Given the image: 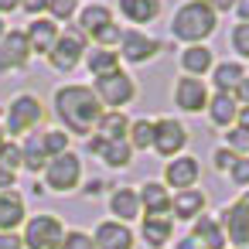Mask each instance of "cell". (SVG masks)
Masks as SVG:
<instances>
[{"label": "cell", "mask_w": 249, "mask_h": 249, "mask_svg": "<svg viewBox=\"0 0 249 249\" xmlns=\"http://www.w3.org/2000/svg\"><path fill=\"white\" fill-rule=\"evenodd\" d=\"M55 109H58L62 123L72 133H79V137L89 133L99 123V116H103V103L86 86H65V89H58L55 92Z\"/></svg>", "instance_id": "6da1fadb"}, {"label": "cell", "mask_w": 249, "mask_h": 249, "mask_svg": "<svg viewBox=\"0 0 249 249\" xmlns=\"http://www.w3.org/2000/svg\"><path fill=\"white\" fill-rule=\"evenodd\" d=\"M215 31V11L205 4V0H191L174 14V35L188 45H198L201 38H208Z\"/></svg>", "instance_id": "7a4b0ae2"}, {"label": "cell", "mask_w": 249, "mask_h": 249, "mask_svg": "<svg viewBox=\"0 0 249 249\" xmlns=\"http://www.w3.org/2000/svg\"><path fill=\"white\" fill-rule=\"evenodd\" d=\"M65 229L55 215H35L24 229V246L28 249H62Z\"/></svg>", "instance_id": "3957f363"}, {"label": "cell", "mask_w": 249, "mask_h": 249, "mask_svg": "<svg viewBox=\"0 0 249 249\" xmlns=\"http://www.w3.org/2000/svg\"><path fill=\"white\" fill-rule=\"evenodd\" d=\"M96 99L103 103V106H123V103H130L133 96H137V86H133V79L126 75V72H109V75H99L96 79Z\"/></svg>", "instance_id": "277c9868"}, {"label": "cell", "mask_w": 249, "mask_h": 249, "mask_svg": "<svg viewBox=\"0 0 249 249\" xmlns=\"http://www.w3.org/2000/svg\"><path fill=\"white\" fill-rule=\"evenodd\" d=\"M41 116H45V106H41L38 96H18L11 103V109H7V130L18 133V137L21 133H35Z\"/></svg>", "instance_id": "5b68a950"}, {"label": "cell", "mask_w": 249, "mask_h": 249, "mask_svg": "<svg viewBox=\"0 0 249 249\" xmlns=\"http://www.w3.org/2000/svg\"><path fill=\"white\" fill-rule=\"evenodd\" d=\"M82 52H86V31L75 24V28H72V35H65V38H58V41H55V48L48 52V65H52V69H58V72H69V69H75V65H79Z\"/></svg>", "instance_id": "8992f818"}, {"label": "cell", "mask_w": 249, "mask_h": 249, "mask_svg": "<svg viewBox=\"0 0 249 249\" xmlns=\"http://www.w3.org/2000/svg\"><path fill=\"white\" fill-rule=\"evenodd\" d=\"M79 174H82V160L75 154H69V150L58 154V157H52L48 167H45V181L55 191H72L79 184Z\"/></svg>", "instance_id": "52a82bcc"}, {"label": "cell", "mask_w": 249, "mask_h": 249, "mask_svg": "<svg viewBox=\"0 0 249 249\" xmlns=\"http://www.w3.org/2000/svg\"><path fill=\"white\" fill-rule=\"evenodd\" d=\"M222 229H225L229 242H235L239 249L249 246V201L246 198H239L235 205H229L222 212Z\"/></svg>", "instance_id": "ba28073f"}, {"label": "cell", "mask_w": 249, "mask_h": 249, "mask_svg": "<svg viewBox=\"0 0 249 249\" xmlns=\"http://www.w3.org/2000/svg\"><path fill=\"white\" fill-rule=\"evenodd\" d=\"M31 58V45H28V35L21 31H11L0 38V72H14V69H24Z\"/></svg>", "instance_id": "9c48e42d"}, {"label": "cell", "mask_w": 249, "mask_h": 249, "mask_svg": "<svg viewBox=\"0 0 249 249\" xmlns=\"http://www.w3.org/2000/svg\"><path fill=\"white\" fill-rule=\"evenodd\" d=\"M184 143H188V133L178 120H157L154 123V150L160 157H174Z\"/></svg>", "instance_id": "30bf717a"}, {"label": "cell", "mask_w": 249, "mask_h": 249, "mask_svg": "<svg viewBox=\"0 0 249 249\" xmlns=\"http://www.w3.org/2000/svg\"><path fill=\"white\" fill-rule=\"evenodd\" d=\"M120 52H123L126 62H150L160 52V41H154V38H147L140 31H126L120 38Z\"/></svg>", "instance_id": "8fae6325"}, {"label": "cell", "mask_w": 249, "mask_h": 249, "mask_svg": "<svg viewBox=\"0 0 249 249\" xmlns=\"http://www.w3.org/2000/svg\"><path fill=\"white\" fill-rule=\"evenodd\" d=\"M174 103H178L184 113H198V109H205V106H208V92H205L201 79H195V75L181 79L178 89H174Z\"/></svg>", "instance_id": "7c38bea8"}, {"label": "cell", "mask_w": 249, "mask_h": 249, "mask_svg": "<svg viewBox=\"0 0 249 249\" xmlns=\"http://www.w3.org/2000/svg\"><path fill=\"white\" fill-rule=\"evenodd\" d=\"M96 249H133V232L123 222H103L96 229Z\"/></svg>", "instance_id": "4fadbf2b"}, {"label": "cell", "mask_w": 249, "mask_h": 249, "mask_svg": "<svg viewBox=\"0 0 249 249\" xmlns=\"http://www.w3.org/2000/svg\"><path fill=\"white\" fill-rule=\"evenodd\" d=\"M191 239L198 242V249H225V229L215 218H208V215H198L195 218Z\"/></svg>", "instance_id": "5bb4252c"}, {"label": "cell", "mask_w": 249, "mask_h": 249, "mask_svg": "<svg viewBox=\"0 0 249 249\" xmlns=\"http://www.w3.org/2000/svg\"><path fill=\"white\" fill-rule=\"evenodd\" d=\"M89 147H92L109 167H126V164H130V154H133L130 140H103V137H96Z\"/></svg>", "instance_id": "9a60e30c"}, {"label": "cell", "mask_w": 249, "mask_h": 249, "mask_svg": "<svg viewBox=\"0 0 249 249\" xmlns=\"http://www.w3.org/2000/svg\"><path fill=\"white\" fill-rule=\"evenodd\" d=\"M164 178H167V184H171V188L188 191V188L198 181V160H195V157H178V160H171V164H167Z\"/></svg>", "instance_id": "2e32d148"}, {"label": "cell", "mask_w": 249, "mask_h": 249, "mask_svg": "<svg viewBox=\"0 0 249 249\" xmlns=\"http://www.w3.org/2000/svg\"><path fill=\"white\" fill-rule=\"evenodd\" d=\"M140 208L147 212V218H167V212H171V198H167L164 184H157V181L143 184V191H140Z\"/></svg>", "instance_id": "e0dca14e"}, {"label": "cell", "mask_w": 249, "mask_h": 249, "mask_svg": "<svg viewBox=\"0 0 249 249\" xmlns=\"http://www.w3.org/2000/svg\"><path fill=\"white\" fill-rule=\"evenodd\" d=\"M24 222V198L18 191H0V232H14Z\"/></svg>", "instance_id": "ac0fdd59"}, {"label": "cell", "mask_w": 249, "mask_h": 249, "mask_svg": "<svg viewBox=\"0 0 249 249\" xmlns=\"http://www.w3.org/2000/svg\"><path fill=\"white\" fill-rule=\"evenodd\" d=\"M55 41H58V24L55 21H35L31 28H28V45H31V52H52L55 48Z\"/></svg>", "instance_id": "d6986e66"}, {"label": "cell", "mask_w": 249, "mask_h": 249, "mask_svg": "<svg viewBox=\"0 0 249 249\" xmlns=\"http://www.w3.org/2000/svg\"><path fill=\"white\" fill-rule=\"evenodd\" d=\"M171 212H174L181 222H191V218H198V215L205 212V195L195 191V188H188V191H181V195L171 201Z\"/></svg>", "instance_id": "ffe728a7"}, {"label": "cell", "mask_w": 249, "mask_h": 249, "mask_svg": "<svg viewBox=\"0 0 249 249\" xmlns=\"http://www.w3.org/2000/svg\"><path fill=\"white\" fill-rule=\"evenodd\" d=\"M208 116H212L215 126H232L235 116H239V103H235V96L218 92V96L212 99V106H208Z\"/></svg>", "instance_id": "44dd1931"}, {"label": "cell", "mask_w": 249, "mask_h": 249, "mask_svg": "<svg viewBox=\"0 0 249 249\" xmlns=\"http://www.w3.org/2000/svg\"><path fill=\"white\" fill-rule=\"evenodd\" d=\"M120 11H123L126 21L147 24V21H154L160 14V4H157V0H120Z\"/></svg>", "instance_id": "7402d4cb"}, {"label": "cell", "mask_w": 249, "mask_h": 249, "mask_svg": "<svg viewBox=\"0 0 249 249\" xmlns=\"http://www.w3.org/2000/svg\"><path fill=\"white\" fill-rule=\"evenodd\" d=\"M109 208H113L116 218L130 222V218H137V212H140V195L130 191V188H116L113 198H109Z\"/></svg>", "instance_id": "603a6c76"}, {"label": "cell", "mask_w": 249, "mask_h": 249, "mask_svg": "<svg viewBox=\"0 0 249 249\" xmlns=\"http://www.w3.org/2000/svg\"><path fill=\"white\" fill-rule=\"evenodd\" d=\"M96 130H99L103 140H126V133H130V120H126L123 113L113 109V113H103V116H99Z\"/></svg>", "instance_id": "cb8c5ba5"}, {"label": "cell", "mask_w": 249, "mask_h": 249, "mask_svg": "<svg viewBox=\"0 0 249 249\" xmlns=\"http://www.w3.org/2000/svg\"><path fill=\"white\" fill-rule=\"evenodd\" d=\"M24 164H28V171H41V167H48V147H45V133H28V143H24Z\"/></svg>", "instance_id": "d4e9b609"}, {"label": "cell", "mask_w": 249, "mask_h": 249, "mask_svg": "<svg viewBox=\"0 0 249 249\" xmlns=\"http://www.w3.org/2000/svg\"><path fill=\"white\" fill-rule=\"evenodd\" d=\"M181 65H184L188 75H205V72L212 69V52H208L205 45H191V48L181 55Z\"/></svg>", "instance_id": "484cf974"}, {"label": "cell", "mask_w": 249, "mask_h": 249, "mask_svg": "<svg viewBox=\"0 0 249 249\" xmlns=\"http://www.w3.org/2000/svg\"><path fill=\"white\" fill-rule=\"evenodd\" d=\"M171 232H174V225H171L167 218H143V229H140L143 242L154 246V249H160V246L171 239Z\"/></svg>", "instance_id": "4316f807"}, {"label": "cell", "mask_w": 249, "mask_h": 249, "mask_svg": "<svg viewBox=\"0 0 249 249\" xmlns=\"http://www.w3.org/2000/svg\"><path fill=\"white\" fill-rule=\"evenodd\" d=\"M242 75H246V72H242V65H235V62H222V65L215 69V89L232 96V92H235V86L242 82Z\"/></svg>", "instance_id": "83f0119b"}, {"label": "cell", "mask_w": 249, "mask_h": 249, "mask_svg": "<svg viewBox=\"0 0 249 249\" xmlns=\"http://www.w3.org/2000/svg\"><path fill=\"white\" fill-rule=\"evenodd\" d=\"M120 69V55L116 52H109V48H96L92 55H89V72L99 79V75H109V72H116Z\"/></svg>", "instance_id": "f1b7e54d"}, {"label": "cell", "mask_w": 249, "mask_h": 249, "mask_svg": "<svg viewBox=\"0 0 249 249\" xmlns=\"http://www.w3.org/2000/svg\"><path fill=\"white\" fill-rule=\"evenodd\" d=\"M109 21H113V14H109L106 7H99V4H96V7H86V11H82L79 28H82V31H99V28H103V24H109Z\"/></svg>", "instance_id": "f546056e"}, {"label": "cell", "mask_w": 249, "mask_h": 249, "mask_svg": "<svg viewBox=\"0 0 249 249\" xmlns=\"http://www.w3.org/2000/svg\"><path fill=\"white\" fill-rule=\"evenodd\" d=\"M130 147H137V150L154 147V123H147V120L130 123Z\"/></svg>", "instance_id": "4dcf8cb0"}, {"label": "cell", "mask_w": 249, "mask_h": 249, "mask_svg": "<svg viewBox=\"0 0 249 249\" xmlns=\"http://www.w3.org/2000/svg\"><path fill=\"white\" fill-rule=\"evenodd\" d=\"M92 38H96V45H99V48H109V52H113V45H120L123 31H120V28L109 21V24H103L99 31H92Z\"/></svg>", "instance_id": "1f68e13d"}, {"label": "cell", "mask_w": 249, "mask_h": 249, "mask_svg": "<svg viewBox=\"0 0 249 249\" xmlns=\"http://www.w3.org/2000/svg\"><path fill=\"white\" fill-rule=\"evenodd\" d=\"M225 140H229V150L239 157V154H249V130L246 126H235V130H229L225 133Z\"/></svg>", "instance_id": "d6a6232c"}, {"label": "cell", "mask_w": 249, "mask_h": 249, "mask_svg": "<svg viewBox=\"0 0 249 249\" xmlns=\"http://www.w3.org/2000/svg\"><path fill=\"white\" fill-rule=\"evenodd\" d=\"M45 147H48V157L65 154V147H69V133H62V130H48V133H45Z\"/></svg>", "instance_id": "836d02e7"}, {"label": "cell", "mask_w": 249, "mask_h": 249, "mask_svg": "<svg viewBox=\"0 0 249 249\" xmlns=\"http://www.w3.org/2000/svg\"><path fill=\"white\" fill-rule=\"evenodd\" d=\"M232 48H235L239 55H246V58H249V21L235 24V31H232Z\"/></svg>", "instance_id": "e575fe53"}, {"label": "cell", "mask_w": 249, "mask_h": 249, "mask_svg": "<svg viewBox=\"0 0 249 249\" xmlns=\"http://www.w3.org/2000/svg\"><path fill=\"white\" fill-rule=\"evenodd\" d=\"M0 164H4V167H21L24 164V154H21V147H14V143H4V147H0Z\"/></svg>", "instance_id": "d590c367"}, {"label": "cell", "mask_w": 249, "mask_h": 249, "mask_svg": "<svg viewBox=\"0 0 249 249\" xmlns=\"http://www.w3.org/2000/svg\"><path fill=\"white\" fill-rule=\"evenodd\" d=\"M62 249H96V242H92L86 232H65Z\"/></svg>", "instance_id": "8d00e7d4"}, {"label": "cell", "mask_w": 249, "mask_h": 249, "mask_svg": "<svg viewBox=\"0 0 249 249\" xmlns=\"http://www.w3.org/2000/svg\"><path fill=\"white\" fill-rule=\"evenodd\" d=\"M48 11L58 18V21H69L75 14V0H48Z\"/></svg>", "instance_id": "74e56055"}, {"label": "cell", "mask_w": 249, "mask_h": 249, "mask_svg": "<svg viewBox=\"0 0 249 249\" xmlns=\"http://www.w3.org/2000/svg\"><path fill=\"white\" fill-rule=\"evenodd\" d=\"M229 174H232V181H235L239 188H246V184H249V157H239Z\"/></svg>", "instance_id": "f35d334b"}, {"label": "cell", "mask_w": 249, "mask_h": 249, "mask_svg": "<svg viewBox=\"0 0 249 249\" xmlns=\"http://www.w3.org/2000/svg\"><path fill=\"white\" fill-rule=\"evenodd\" d=\"M235 160H239V157H235L229 147H225V150H215V167H218V171H232Z\"/></svg>", "instance_id": "ab89813d"}, {"label": "cell", "mask_w": 249, "mask_h": 249, "mask_svg": "<svg viewBox=\"0 0 249 249\" xmlns=\"http://www.w3.org/2000/svg\"><path fill=\"white\" fill-rule=\"evenodd\" d=\"M0 249H24V239L14 232H0Z\"/></svg>", "instance_id": "60d3db41"}, {"label": "cell", "mask_w": 249, "mask_h": 249, "mask_svg": "<svg viewBox=\"0 0 249 249\" xmlns=\"http://www.w3.org/2000/svg\"><path fill=\"white\" fill-rule=\"evenodd\" d=\"M235 103H242V106H249V75H242V82L235 86Z\"/></svg>", "instance_id": "b9f144b4"}, {"label": "cell", "mask_w": 249, "mask_h": 249, "mask_svg": "<svg viewBox=\"0 0 249 249\" xmlns=\"http://www.w3.org/2000/svg\"><path fill=\"white\" fill-rule=\"evenodd\" d=\"M14 188V171L0 164V191H11Z\"/></svg>", "instance_id": "7bdbcfd3"}, {"label": "cell", "mask_w": 249, "mask_h": 249, "mask_svg": "<svg viewBox=\"0 0 249 249\" xmlns=\"http://www.w3.org/2000/svg\"><path fill=\"white\" fill-rule=\"evenodd\" d=\"M21 7H24L28 14H41V11L48 7V0H21Z\"/></svg>", "instance_id": "ee69618b"}, {"label": "cell", "mask_w": 249, "mask_h": 249, "mask_svg": "<svg viewBox=\"0 0 249 249\" xmlns=\"http://www.w3.org/2000/svg\"><path fill=\"white\" fill-rule=\"evenodd\" d=\"M205 4H208L212 11H232V7H235V0H205Z\"/></svg>", "instance_id": "f6af8a7d"}, {"label": "cell", "mask_w": 249, "mask_h": 249, "mask_svg": "<svg viewBox=\"0 0 249 249\" xmlns=\"http://www.w3.org/2000/svg\"><path fill=\"white\" fill-rule=\"evenodd\" d=\"M235 11H239L242 21H249V0H235Z\"/></svg>", "instance_id": "bcb514c9"}, {"label": "cell", "mask_w": 249, "mask_h": 249, "mask_svg": "<svg viewBox=\"0 0 249 249\" xmlns=\"http://www.w3.org/2000/svg\"><path fill=\"white\" fill-rule=\"evenodd\" d=\"M14 7H21V0H0V14H7V11H14Z\"/></svg>", "instance_id": "7dc6e473"}, {"label": "cell", "mask_w": 249, "mask_h": 249, "mask_svg": "<svg viewBox=\"0 0 249 249\" xmlns=\"http://www.w3.org/2000/svg\"><path fill=\"white\" fill-rule=\"evenodd\" d=\"M235 120H239V126H246V130H249V106H242V109H239V116H235Z\"/></svg>", "instance_id": "c3c4849f"}, {"label": "cell", "mask_w": 249, "mask_h": 249, "mask_svg": "<svg viewBox=\"0 0 249 249\" xmlns=\"http://www.w3.org/2000/svg\"><path fill=\"white\" fill-rule=\"evenodd\" d=\"M178 249H198V242L188 235V239H181V242H178Z\"/></svg>", "instance_id": "681fc988"}, {"label": "cell", "mask_w": 249, "mask_h": 249, "mask_svg": "<svg viewBox=\"0 0 249 249\" xmlns=\"http://www.w3.org/2000/svg\"><path fill=\"white\" fill-rule=\"evenodd\" d=\"M0 147H4V126H0Z\"/></svg>", "instance_id": "f907efd6"}, {"label": "cell", "mask_w": 249, "mask_h": 249, "mask_svg": "<svg viewBox=\"0 0 249 249\" xmlns=\"http://www.w3.org/2000/svg\"><path fill=\"white\" fill-rule=\"evenodd\" d=\"M0 38H4V21H0Z\"/></svg>", "instance_id": "816d5d0a"}]
</instances>
